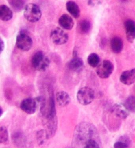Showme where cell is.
Instances as JSON below:
<instances>
[{"instance_id": "obj_16", "label": "cell", "mask_w": 135, "mask_h": 148, "mask_svg": "<svg viewBox=\"0 0 135 148\" xmlns=\"http://www.w3.org/2000/svg\"><path fill=\"white\" fill-rule=\"evenodd\" d=\"M123 47V43L122 39L118 36H115L111 41V48L112 51L114 53H121Z\"/></svg>"}, {"instance_id": "obj_9", "label": "cell", "mask_w": 135, "mask_h": 148, "mask_svg": "<svg viewBox=\"0 0 135 148\" xmlns=\"http://www.w3.org/2000/svg\"><path fill=\"white\" fill-rule=\"evenodd\" d=\"M126 39L130 43L133 42L135 40V21L131 19L126 20L124 24Z\"/></svg>"}, {"instance_id": "obj_12", "label": "cell", "mask_w": 135, "mask_h": 148, "mask_svg": "<svg viewBox=\"0 0 135 148\" xmlns=\"http://www.w3.org/2000/svg\"><path fill=\"white\" fill-rule=\"evenodd\" d=\"M84 66L83 59L80 57H75L69 62L68 64L69 69L71 71L78 72L82 71Z\"/></svg>"}, {"instance_id": "obj_6", "label": "cell", "mask_w": 135, "mask_h": 148, "mask_svg": "<svg viewBox=\"0 0 135 148\" xmlns=\"http://www.w3.org/2000/svg\"><path fill=\"white\" fill-rule=\"evenodd\" d=\"M114 68V65L112 62L105 60L97 66L96 72L99 77L102 79H106L113 73Z\"/></svg>"}, {"instance_id": "obj_27", "label": "cell", "mask_w": 135, "mask_h": 148, "mask_svg": "<svg viewBox=\"0 0 135 148\" xmlns=\"http://www.w3.org/2000/svg\"><path fill=\"white\" fill-rule=\"evenodd\" d=\"M3 108L1 106V107H0V116H2V114H3Z\"/></svg>"}, {"instance_id": "obj_18", "label": "cell", "mask_w": 135, "mask_h": 148, "mask_svg": "<svg viewBox=\"0 0 135 148\" xmlns=\"http://www.w3.org/2000/svg\"><path fill=\"white\" fill-rule=\"evenodd\" d=\"M13 17V12L10 8L5 5L0 6V18L1 20L7 21L11 20Z\"/></svg>"}, {"instance_id": "obj_8", "label": "cell", "mask_w": 135, "mask_h": 148, "mask_svg": "<svg viewBox=\"0 0 135 148\" xmlns=\"http://www.w3.org/2000/svg\"><path fill=\"white\" fill-rule=\"evenodd\" d=\"M38 103L35 98H26L21 101L20 108L25 113L28 114H34L38 107Z\"/></svg>"}, {"instance_id": "obj_13", "label": "cell", "mask_w": 135, "mask_h": 148, "mask_svg": "<svg viewBox=\"0 0 135 148\" xmlns=\"http://www.w3.org/2000/svg\"><path fill=\"white\" fill-rule=\"evenodd\" d=\"M59 23L60 26L66 30H71L74 26L73 19L67 14H64L60 16L59 19Z\"/></svg>"}, {"instance_id": "obj_26", "label": "cell", "mask_w": 135, "mask_h": 148, "mask_svg": "<svg viewBox=\"0 0 135 148\" xmlns=\"http://www.w3.org/2000/svg\"><path fill=\"white\" fill-rule=\"evenodd\" d=\"M5 46L4 41L1 38V40H0V53H1L4 50Z\"/></svg>"}, {"instance_id": "obj_17", "label": "cell", "mask_w": 135, "mask_h": 148, "mask_svg": "<svg viewBox=\"0 0 135 148\" xmlns=\"http://www.w3.org/2000/svg\"><path fill=\"white\" fill-rule=\"evenodd\" d=\"M67 10L73 18H78L80 15V10L78 5L75 2L69 1L66 4Z\"/></svg>"}, {"instance_id": "obj_7", "label": "cell", "mask_w": 135, "mask_h": 148, "mask_svg": "<svg viewBox=\"0 0 135 148\" xmlns=\"http://www.w3.org/2000/svg\"><path fill=\"white\" fill-rule=\"evenodd\" d=\"M50 36L53 42L57 45L66 44L69 40L67 33L59 27L52 30Z\"/></svg>"}, {"instance_id": "obj_11", "label": "cell", "mask_w": 135, "mask_h": 148, "mask_svg": "<svg viewBox=\"0 0 135 148\" xmlns=\"http://www.w3.org/2000/svg\"><path fill=\"white\" fill-rule=\"evenodd\" d=\"M129 112L125 105L122 104L114 105L112 109V113L114 116L122 119H125L128 117Z\"/></svg>"}, {"instance_id": "obj_19", "label": "cell", "mask_w": 135, "mask_h": 148, "mask_svg": "<svg viewBox=\"0 0 135 148\" xmlns=\"http://www.w3.org/2000/svg\"><path fill=\"white\" fill-rule=\"evenodd\" d=\"M91 24L87 19H84L80 21L78 25V29L79 32L82 34H87L90 31Z\"/></svg>"}, {"instance_id": "obj_20", "label": "cell", "mask_w": 135, "mask_h": 148, "mask_svg": "<svg viewBox=\"0 0 135 148\" xmlns=\"http://www.w3.org/2000/svg\"><path fill=\"white\" fill-rule=\"evenodd\" d=\"M100 60L99 55L95 53H92L90 54L87 58V62L88 64L93 68L98 66L100 64Z\"/></svg>"}, {"instance_id": "obj_10", "label": "cell", "mask_w": 135, "mask_h": 148, "mask_svg": "<svg viewBox=\"0 0 135 148\" xmlns=\"http://www.w3.org/2000/svg\"><path fill=\"white\" fill-rule=\"evenodd\" d=\"M120 80L125 85H130L135 82V69L124 71L121 74Z\"/></svg>"}, {"instance_id": "obj_22", "label": "cell", "mask_w": 135, "mask_h": 148, "mask_svg": "<svg viewBox=\"0 0 135 148\" xmlns=\"http://www.w3.org/2000/svg\"><path fill=\"white\" fill-rule=\"evenodd\" d=\"M11 7L15 12H19L22 10L25 3L24 1H8Z\"/></svg>"}, {"instance_id": "obj_5", "label": "cell", "mask_w": 135, "mask_h": 148, "mask_svg": "<svg viewBox=\"0 0 135 148\" xmlns=\"http://www.w3.org/2000/svg\"><path fill=\"white\" fill-rule=\"evenodd\" d=\"M33 41L31 36L24 31H20L16 37V45L22 51H28L32 47Z\"/></svg>"}, {"instance_id": "obj_21", "label": "cell", "mask_w": 135, "mask_h": 148, "mask_svg": "<svg viewBox=\"0 0 135 148\" xmlns=\"http://www.w3.org/2000/svg\"><path fill=\"white\" fill-rule=\"evenodd\" d=\"M49 139V138L46 130H42L37 132L36 139L39 145H42Z\"/></svg>"}, {"instance_id": "obj_2", "label": "cell", "mask_w": 135, "mask_h": 148, "mask_svg": "<svg viewBox=\"0 0 135 148\" xmlns=\"http://www.w3.org/2000/svg\"><path fill=\"white\" fill-rule=\"evenodd\" d=\"M31 64L34 69L39 71H44L48 68L50 61L43 52L39 51L34 54L31 59Z\"/></svg>"}, {"instance_id": "obj_4", "label": "cell", "mask_w": 135, "mask_h": 148, "mask_svg": "<svg viewBox=\"0 0 135 148\" xmlns=\"http://www.w3.org/2000/svg\"><path fill=\"white\" fill-rule=\"evenodd\" d=\"M95 97V92L89 87H84L79 89L77 95L79 102L82 105L90 104L93 101Z\"/></svg>"}, {"instance_id": "obj_23", "label": "cell", "mask_w": 135, "mask_h": 148, "mask_svg": "<svg viewBox=\"0 0 135 148\" xmlns=\"http://www.w3.org/2000/svg\"><path fill=\"white\" fill-rule=\"evenodd\" d=\"M125 106L129 112L135 113V97L131 96L125 101Z\"/></svg>"}, {"instance_id": "obj_15", "label": "cell", "mask_w": 135, "mask_h": 148, "mask_svg": "<svg viewBox=\"0 0 135 148\" xmlns=\"http://www.w3.org/2000/svg\"><path fill=\"white\" fill-rule=\"evenodd\" d=\"M57 103L61 107L68 106L71 101V98L67 92L64 91L58 92L56 94Z\"/></svg>"}, {"instance_id": "obj_3", "label": "cell", "mask_w": 135, "mask_h": 148, "mask_svg": "<svg viewBox=\"0 0 135 148\" xmlns=\"http://www.w3.org/2000/svg\"><path fill=\"white\" fill-rule=\"evenodd\" d=\"M23 15L28 21L35 23L41 18L42 13L40 8L37 5L34 3H29L25 7Z\"/></svg>"}, {"instance_id": "obj_25", "label": "cell", "mask_w": 135, "mask_h": 148, "mask_svg": "<svg viewBox=\"0 0 135 148\" xmlns=\"http://www.w3.org/2000/svg\"><path fill=\"white\" fill-rule=\"evenodd\" d=\"M129 146V139L126 137H123L122 140L115 142L114 145V147L115 148H126Z\"/></svg>"}, {"instance_id": "obj_14", "label": "cell", "mask_w": 135, "mask_h": 148, "mask_svg": "<svg viewBox=\"0 0 135 148\" xmlns=\"http://www.w3.org/2000/svg\"><path fill=\"white\" fill-rule=\"evenodd\" d=\"M12 139L15 145L20 147H25L26 143V138L23 133L17 131L12 134Z\"/></svg>"}, {"instance_id": "obj_1", "label": "cell", "mask_w": 135, "mask_h": 148, "mask_svg": "<svg viewBox=\"0 0 135 148\" xmlns=\"http://www.w3.org/2000/svg\"><path fill=\"white\" fill-rule=\"evenodd\" d=\"M72 145L74 147L100 148V137L97 128L87 122L80 123L74 130Z\"/></svg>"}, {"instance_id": "obj_24", "label": "cell", "mask_w": 135, "mask_h": 148, "mask_svg": "<svg viewBox=\"0 0 135 148\" xmlns=\"http://www.w3.org/2000/svg\"><path fill=\"white\" fill-rule=\"evenodd\" d=\"M8 131L6 126H2L0 129V142L6 144L8 143Z\"/></svg>"}]
</instances>
